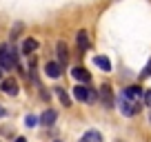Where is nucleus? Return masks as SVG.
I'll list each match as a JSON object with an SVG mask.
<instances>
[{
    "instance_id": "obj_1",
    "label": "nucleus",
    "mask_w": 151,
    "mask_h": 142,
    "mask_svg": "<svg viewBox=\"0 0 151 142\" xmlns=\"http://www.w3.org/2000/svg\"><path fill=\"white\" fill-rule=\"evenodd\" d=\"M118 109H120V113L122 115H127V118H131V115H136L138 113V109H140V107H138V102H133V100H129L127 95H120L118 98Z\"/></svg>"
},
{
    "instance_id": "obj_2",
    "label": "nucleus",
    "mask_w": 151,
    "mask_h": 142,
    "mask_svg": "<svg viewBox=\"0 0 151 142\" xmlns=\"http://www.w3.org/2000/svg\"><path fill=\"white\" fill-rule=\"evenodd\" d=\"M14 62H16V53H11L9 44H0V67L2 69H14Z\"/></svg>"
},
{
    "instance_id": "obj_3",
    "label": "nucleus",
    "mask_w": 151,
    "mask_h": 142,
    "mask_svg": "<svg viewBox=\"0 0 151 142\" xmlns=\"http://www.w3.org/2000/svg\"><path fill=\"white\" fill-rule=\"evenodd\" d=\"M73 98L80 100V102H91V100L96 98V93L89 89V87H85V85H76L73 87Z\"/></svg>"
},
{
    "instance_id": "obj_4",
    "label": "nucleus",
    "mask_w": 151,
    "mask_h": 142,
    "mask_svg": "<svg viewBox=\"0 0 151 142\" xmlns=\"http://www.w3.org/2000/svg\"><path fill=\"white\" fill-rule=\"evenodd\" d=\"M124 95H127L129 100H133V102H140V100L145 98V91H142L140 85H131V87L124 89Z\"/></svg>"
},
{
    "instance_id": "obj_5",
    "label": "nucleus",
    "mask_w": 151,
    "mask_h": 142,
    "mask_svg": "<svg viewBox=\"0 0 151 142\" xmlns=\"http://www.w3.org/2000/svg\"><path fill=\"white\" fill-rule=\"evenodd\" d=\"M0 89L5 91L7 95H16L18 93V82H16V78H5V80L0 82Z\"/></svg>"
},
{
    "instance_id": "obj_6",
    "label": "nucleus",
    "mask_w": 151,
    "mask_h": 142,
    "mask_svg": "<svg viewBox=\"0 0 151 142\" xmlns=\"http://www.w3.org/2000/svg\"><path fill=\"white\" fill-rule=\"evenodd\" d=\"M100 98H102V104L107 107V109L113 107V93H111V87H109V85L100 87Z\"/></svg>"
},
{
    "instance_id": "obj_7",
    "label": "nucleus",
    "mask_w": 151,
    "mask_h": 142,
    "mask_svg": "<svg viewBox=\"0 0 151 142\" xmlns=\"http://www.w3.org/2000/svg\"><path fill=\"white\" fill-rule=\"evenodd\" d=\"M76 42H78V49H80L82 53L89 49V33H87V29H80V31H78V36H76Z\"/></svg>"
},
{
    "instance_id": "obj_8",
    "label": "nucleus",
    "mask_w": 151,
    "mask_h": 142,
    "mask_svg": "<svg viewBox=\"0 0 151 142\" xmlns=\"http://www.w3.org/2000/svg\"><path fill=\"white\" fill-rule=\"evenodd\" d=\"M56 53H58V62H60V67L62 65H67V58H69V49H67V42H58L56 44Z\"/></svg>"
},
{
    "instance_id": "obj_9",
    "label": "nucleus",
    "mask_w": 151,
    "mask_h": 142,
    "mask_svg": "<svg viewBox=\"0 0 151 142\" xmlns=\"http://www.w3.org/2000/svg\"><path fill=\"white\" fill-rule=\"evenodd\" d=\"M60 73H62V67L58 65V62H47V65H45V76L60 78Z\"/></svg>"
},
{
    "instance_id": "obj_10",
    "label": "nucleus",
    "mask_w": 151,
    "mask_h": 142,
    "mask_svg": "<svg viewBox=\"0 0 151 142\" xmlns=\"http://www.w3.org/2000/svg\"><path fill=\"white\" fill-rule=\"evenodd\" d=\"M93 65L98 67V69H102L104 73H107V71H111V69H113L111 60H109V58H104V56H96V58H93Z\"/></svg>"
},
{
    "instance_id": "obj_11",
    "label": "nucleus",
    "mask_w": 151,
    "mask_h": 142,
    "mask_svg": "<svg viewBox=\"0 0 151 142\" xmlns=\"http://www.w3.org/2000/svg\"><path fill=\"white\" fill-rule=\"evenodd\" d=\"M71 76L76 78V80H80V82H89L91 76H89V71L85 69V67H76L73 71H71Z\"/></svg>"
},
{
    "instance_id": "obj_12",
    "label": "nucleus",
    "mask_w": 151,
    "mask_h": 142,
    "mask_svg": "<svg viewBox=\"0 0 151 142\" xmlns=\"http://www.w3.org/2000/svg\"><path fill=\"white\" fill-rule=\"evenodd\" d=\"M56 118H58V113H56V111H53V109H47L42 115H40V122H42L45 127H51V124L56 122Z\"/></svg>"
},
{
    "instance_id": "obj_13",
    "label": "nucleus",
    "mask_w": 151,
    "mask_h": 142,
    "mask_svg": "<svg viewBox=\"0 0 151 142\" xmlns=\"http://www.w3.org/2000/svg\"><path fill=\"white\" fill-rule=\"evenodd\" d=\"M56 95H58V100H60L62 102V107H71V98H69V93H67L65 89H62V87H56Z\"/></svg>"
},
{
    "instance_id": "obj_14",
    "label": "nucleus",
    "mask_w": 151,
    "mask_h": 142,
    "mask_svg": "<svg viewBox=\"0 0 151 142\" xmlns=\"http://www.w3.org/2000/svg\"><path fill=\"white\" fill-rule=\"evenodd\" d=\"M38 49V40H33V38H27L22 42V53H33Z\"/></svg>"
},
{
    "instance_id": "obj_15",
    "label": "nucleus",
    "mask_w": 151,
    "mask_h": 142,
    "mask_svg": "<svg viewBox=\"0 0 151 142\" xmlns=\"http://www.w3.org/2000/svg\"><path fill=\"white\" fill-rule=\"evenodd\" d=\"M80 142H102V136H100L98 131H87Z\"/></svg>"
},
{
    "instance_id": "obj_16",
    "label": "nucleus",
    "mask_w": 151,
    "mask_h": 142,
    "mask_svg": "<svg viewBox=\"0 0 151 142\" xmlns=\"http://www.w3.org/2000/svg\"><path fill=\"white\" fill-rule=\"evenodd\" d=\"M38 122H40V118H38V115H31V113H29L27 118H24V124H27V127H36Z\"/></svg>"
},
{
    "instance_id": "obj_17",
    "label": "nucleus",
    "mask_w": 151,
    "mask_h": 142,
    "mask_svg": "<svg viewBox=\"0 0 151 142\" xmlns=\"http://www.w3.org/2000/svg\"><path fill=\"white\" fill-rule=\"evenodd\" d=\"M151 76V60L149 62H147V67H145V69H142V73H140V78H149Z\"/></svg>"
},
{
    "instance_id": "obj_18",
    "label": "nucleus",
    "mask_w": 151,
    "mask_h": 142,
    "mask_svg": "<svg viewBox=\"0 0 151 142\" xmlns=\"http://www.w3.org/2000/svg\"><path fill=\"white\" fill-rule=\"evenodd\" d=\"M145 102H147V107L151 109V89H149V91L145 93Z\"/></svg>"
},
{
    "instance_id": "obj_19",
    "label": "nucleus",
    "mask_w": 151,
    "mask_h": 142,
    "mask_svg": "<svg viewBox=\"0 0 151 142\" xmlns=\"http://www.w3.org/2000/svg\"><path fill=\"white\" fill-rule=\"evenodd\" d=\"M5 115H7V109L2 107V104H0V118H5Z\"/></svg>"
},
{
    "instance_id": "obj_20",
    "label": "nucleus",
    "mask_w": 151,
    "mask_h": 142,
    "mask_svg": "<svg viewBox=\"0 0 151 142\" xmlns=\"http://www.w3.org/2000/svg\"><path fill=\"white\" fill-rule=\"evenodd\" d=\"M16 142H27V138H22V136H20V138H16Z\"/></svg>"
},
{
    "instance_id": "obj_21",
    "label": "nucleus",
    "mask_w": 151,
    "mask_h": 142,
    "mask_svg": "<svg viewBox=\"0 0 151 142\" xmlns=\"http://www.w3.org/2000/svg\"><path fill=\"white\" fill-rule=\"evenodd\" d=\"M149 122H151V109H149Z\"/></svg>"
},
{
    "instance_id": "obj_22",
    "label": "nucleus",
    "mask_w": 151,
    "mask_h": 142,
    "mask_svg": "<svg viewBox=\"0 0 151 142\" xmlns=\"http://www.w3.org/2000/svg\"><path fill=\"white\" fill-rule=\"evenodd\" d=\"M0 69H2V67H0ZM0 73H2V71H0Z\"/></svg>"
}]
</instances>
